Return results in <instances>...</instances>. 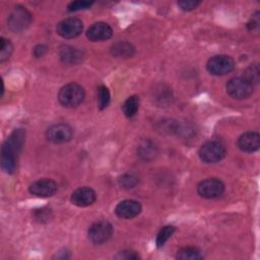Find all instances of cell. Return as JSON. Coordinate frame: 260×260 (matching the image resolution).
<instances>
[{
	"label": "cell",
	"mask_w": 260,
	"mask_h": 260,
	"mask_svg": "<svg viewBox=\"0 0 260 260\" xmlns=\"http://www.w3.org/2000/svg\"><path fill=\"white\" fill-rule=\"evenodd\" d=\"M23 129H15L4 141L1 147V167L7 174H13L16 170L18 155L24 142Z\"/></svg>",
	"instance_id": "1"
},
{
	"label": "cell",
	"mask_w": 260,
	"mask_h": 260,
	"mask_svg": "<svg viewBox=\"0 0 260 260\" xmlns=\"http://www.w3.org/2000/svg\"><path fill=\"white\" fill-rule=\"evenodd\" d=\"M85 98L83 87L75 82L64 85L58 93L59 103L65 108H75L79 106Z\"/></svg>",
	"instance_id": "2"
},
{
	"label": "cell",
	"mask_w": 260,
	"mask_h": 260,
	"mask_svg": "<svg viewBox=\"0 0 260 260\" xmlns=\"http://www.w3.org/2000/svg\"><path fill=\"white\" fill-rule=\"evenodd\" d=\"M226 154L225 147L222 143L210 140L203 143L198 151L200 159L205 164H215L224 158Z\"/></svg>",
	"instance_id": "3"
},
{
	"label": "cell",
	"mask_w": 260,
	"mask_h": 260,
	"mask_svg": "<svg viewBox=\"0 0 260 260\" xmlns=\"http://www.w3.org/2000/svg\"><path fill=\"white\" fill-rule=\"evenodd\" d=\"M225 88L228 94L235 100H245L253 93V85L244 77L231 78Z\"/></svg>",
	"instance_id": "4"
},
{
	"label": "cell",
	"mask_w": 260,
	"mask_h": 260,
	"mask_svg": "<svg viewBox=\"0 0 260 260\" xmlns=\"http://www.w3.org/2000/svg\"><path fill=\"white\" fill-rule=\"evenodd\" d=\"M206 69L212 75H225L235 69V61L228 55H215L207 61Z\"/></svg>",
	"instance_id": "5"
},
{
	"label": "cell",
	"mask_w": 260,
	"mask_h": 260,
	"mask_svg": "<svg viewBox=\"0 0 260 260\" xmlns=\"http://www.w3.org/2000/svg\"><path fill=\"white\" fill-rule=\"evenodd\" d=\"M87 235L91 243L95 245H102L112 237L113 226L109 221L100 220L89 226Z\"/></svg>",
	"instance_id": "6"
},
{
	"label": "cell",
	"mask_w": 260,
	"mask_h": 260,
	"mask_svg": "<svg viewBox=\"0 0 260 260\" xmlns=\"http://www.w3.org/2000/svg\"><path fill=\"white\" fill-rule=\"evenodd\" d=\"M224 191V184L217 178H208L201 181L197 186V193L205 199L219 197Z\"/></svg>",
	"instance_id": "7"
},
{
	"label": "cell",
	"mask_w": 260,
	"mask_h": 260,
	"mask_svg": "<svg viewBox=\"0 0 260 260\" xmlns=\"http://www.w3.org/2000/svg\"><path fill=\"white\" fill-rule=\"evenodd\" d=\"M31 22V15L30 13L21 6H16L10 15L8 16V26L12 31L20 32L30 24Z\"/></svg>",
	"instance_id": "8"
},
{
	"label": "cell",
	"mask_w": 260,
	"mask_h": 260,
	"mask_svg": "<svg viewBox=\"0 0 260 260\" xmlns=\"http://www.w3.org/2000/svg\"><path fill=\"white\" fill-rule=\"evenodd\" d=\"M83 29L82 21L77 17H67L61 20L56 27L57 34L64 39L78 37Z\"/></svg>",
	"instance_id": "9"
},
{
	"label": "cell",
	"mask_w": 260,
	"mask_h": 260,
	"mask_svg": "<svg viewBox=\"0 0 260 260\" xmlns=\"http://www.w3.org/2000/svg\"><path fill=\"white\" fill-rule=\"evenodd\" d=\"M72 128L65 123H58L52 125L47 130L48 140L55 144H62L70 141L72 138Z\"/></svg>",
	"instance_id": "10"
},
{
	"label": "cell",
	"mask_w": 260,
	"mask_h": 260,
	"mask_svg": "<svg viewBox=\"0 0 260 260\" xmlns=\"http://www.w3.org/2000/svg\"><path fill=\"white\" fill-rule=\"evenodd\" d=\"M57 184L52 179H41L31 183L28 187V191L31 195L39 198L52 197L57 191Z\"/></svg>",
	"instance_id": "11"
},
{
	"label": "cell",
	"mask_w": 260,
	"mask_h": 260,
	"mask_svg": "<svg viewBox=\"0 0 260 260\" xmlns=\"http://www.w3.org/2000/svg\"><path fill=\"white\" fill-rule=\"evenodd\" d=\"M70 200L72 204L78 207H86L93 204L96 200V193L90 187H79L71 194Z\"/></svg>",
	"instance_id": "12"
},
{
	"label": "cell",
	"mask_w": 260,
	"mask_h": 260,
	"mask_svg": "<svg viewBox=\"0 0 260 260\" xmlns=\"http://www.w3.org/2000/svg\"><path fill=\"white\" fill-rule=\"evenodd\" d=\"M141 212V204L133 199H126L119 202L115 208L118 217L129 219L137 216Z\"/></svg>",
	"instance_id": "13"
},
{
	"label": "cell",
	"mask_w": 260,
	"mask_h": 260,
	"mask_svg": "<svg viewBox=\"0 0 260 260\" xmlns=\"http://www.w3.org/2000/svg\"><path fill=\"white\" fill-rule=\"evenodd\" d=\"M113 36L112 27L103 21L93 23L86 30V37L91 42H102L111 39Z\"/></svg>",
	"instance_id": "14"
},
{
	"label": "cell",
	"mask_w": 260,
	"mask_h": 260,
	"mask_svg": "<svg viewBox=\"0 0 260 260\" xmlns=\"http://www.w3.org/2000/svg\"><path fill=\"white\" fill-rule=\"evenodd\" d=\"M237 144L244 152H255L260 146V135L255 131H246L240 135Z\"/></svg>",
	"instance_id": "15"
},
{
	"label": "cell",
	"mask_w": 260,
	"mask_h": 260,
	"mask_svg": "<svg viewBox=\"0 0 260 260\" xmlns=\"http://www.w3.org/2000/svg\"><path fill=\"white\" fill-rule=\"evenodd\" d=\"M61 61L67 65H76L82 61L83 54L80 50L72 46H63L59 51Z\"/></svg>",
	"instance_id": "16"
},
{
	"label": "cell",
	"mask_w": 260,
	"mask_h": 260,
	"mask_svg": "<svg viewBox=\"0 0 260 260\" xmlns=\"http://www.w3.org/2000/svg\"><path fill=\"white\" fill-rule=\"evenodd\" d=\"M111 53L117 58H129L134 54V47L128 42H119L112 46Z\"/></svg>",
	"instance_id": "17"
},
{
	"label": "cell",
	"mask_w": 260,
	"mask_h": 260,
	"mask_svg": "<svg viewBox=\"0 0 260 260\" xmlns=\"http://www.w3.org/2000/svg\"><path fill=\"white\" fill-rule=\"evenodd\" d=\"M176 258L180 260H199L203 258V255L196 247H184L177 252Z\"/></svg>",
	"instance_id": "18"
},
{
	"label": "cell",
	"mask_w": 260,
	"mask_h": 260,
	"mask_svg": "<svg viewBox=\"0 0 260 260\" xmlns=\"http://www.w3.org/2000/svg\"><path fill=\"white\" fill-rule=\"evenodd\" d=\"M139 98L137 95H131L127 98L122 106V111L127 118L134 117L139 109Z\"/></svg>",
	"instance_id": "19"
},
{
	"label": "cell",
	"mask_w": 260,
	"mask_h": 260,
	"mask_svg": "<svg viewBox=\"0 0 260 260\" xmlns=\"http://www.w3.org/2000/svg\"><path fill=\"white\" fill-rule=\"evenodd\" d=\"M137 152L141 158H143L145 160H149V159H152L154 157V155L156 154V148L154 147L152 142L147 140L139 145Z\"/></svg>",
	"instance_id": "20"
},
{
	"label": "cell",
	"mask_w": 260,
	"mask_h": 260,
	"mask_svg": "<svg viewBox=\"0 0 260 260\" xmlns=\"http://www.w3.org/2000/svg\"><path fill=\"white\" fill-rule=\"evenodd\" d=\"M98 108L104 110L110 103V91L106 85H100L98 88Z\"/></svg>",
	"instance_id": "21"
},
{
	"label": "cell",
	"mask_w": 260,
	"mask_h": 260,
	"mask_svg": "<svg viewBox=\"0 0 260 260\" xmlns=\"http://www.w3.org/2000/svg\"><path fill=\"white\" fill-rule=\"evenodd\" d=\"M174 232H175V226H173V225H166V226L161 228L156 236V240H155L156 246L158 248L162 247L166 244V242L172 237Z\"/></svg>",
	"instance_id": "22"
},
{
	"label": "cell",
	"mask_w": 260,
	"mask_h": 260,
	"mask_svg": "<svg viewBox=\"0 0 260 260\" xmlns=\"http://www.w3.org/2000/svg\"><path fill=\"white\" fill-rule=\"evenodd\" d=\"M246 80H248L252 85L258 83L260 77V70L257 64H251L249 67L246 68L243 76Z\"/></svg>",
	"instance_id": "23"
},
{
	"label": "cell",
	"mask_w": 260,
	"mask_h": 260,
	"mask_svg": "<svg viewBox=\"0 0 260 260\" xmlns=\"http://www.w3.org/2000/svg\"><path fill=\"white\" fill-rule=\"evenodd\" d=\"M1 42V49H0V61L4 62L6 60L9 59V57L11 56V53L13 51V46L10 43L9 40L5 39V38H1L0 39Z\"/></svg>",
	"instance_id": "24"
},
{
	"label": "cell",
	"mask_w": 260,
	"mask_h": 260,
	"mask_svg": "<svg viewBox=\"0 0 260 260\" xmlns=\"http://www.w3.org/2000/svg\"><path fill=\"white\" fill-rule=\"evenodd\" d=\"M118 183L123 189H132L137 185L138 180L131 174H124L118 179Z\"/></svg>",
	"instance_id": "25"
},
{
	"label": "cell",
	"mask_w": 260,
	"mask_h": 260,
	"mask_svg": "<svg viewBox=\"0 0 260 260\" xmlns=\"http://www.w3.org/2000/svg\"><path fill=\"white\" fill-rule=\"evenodd\" d=\"M93 4V2H89V1H72L68 4L67 6V10L69 12H73V11H79V10H84V9H88L91 5Z\"/></svg>",
	"instance_id": "26"
},
{
	"label": "cell",
	"mask_w": 260,
	"mask_h": 260,
	"mask_svg": "<svg viewBox=\"0 0 260 260\" xmlns=\"http://www.w3.org/2000/svg\"><path fill=\"white\" fill-rule=\"evenodd\" d=\"M51 210L47 207H42L34 211V217L39 222L49 221L51 218Z\"/></svg>",
	"instance_id": "27"
},
{
	"label": "cell",
	"mask_w": 260,
	"mask_h": 260,
	"mask_svg": "<svg viewBox=\"0 0 260 260\" xmlns=\"http://www.w3.org/2000/svg\"><path fill=\"white\" fill-rule=\"evenodd\" d=\"M200 4H201V1H197V0H184V1L178 2V6L184 11L193 10L197 8V6H199Z\"/></svg>",
	"instance_id": "28"
},
{
	"label": "cell",
	"mask_w": 260,
	"mask_h": 260,
	"mask_svg": "<svg viewBox=\"0 0 260 260\" xmlns=\"http://www.w3.org/2000/svg\"><path fill=\"white\" fill-rule=\"evenodd\" d=\"M260 25V19H259V12L257 11L255 14L252 15L250 20L247 23V27L252 32H258Z\"/></svg>",
	"instance_id": "29"
},
{
	"label": "cell",
	"mask_w": 260,
	"mask_h": 260,
	"mask_svg": "<svg viewBox=\"0 0 260 260\" xmlns=\"http://www.w3.org/2000/svg\"><path fill=\"white\" fill-rule=\"evenodd\" d=\"M116 258L118 259H127V260H130V259H138L139 256L138 254H136L134 251H131V250H125V251H122L120 252Z\"/></svg>",
	"instance_id": "30"
},
{
	"label": "cell",
	"mask_w": 260,
	"mask_h": 260,
	"mask_svg": "<svg viewBox=\"0 0 260 260\" xmlns=\"http://www.w3.org/2000/svg\"><path fill=\"white\" fill-rule=\"evenodd\" d=\"M48 47L45 45H38L34 48V55L36 57H42L47 52Z\"/></svg>",
	"instance_id": "31"
}]
</instances>
